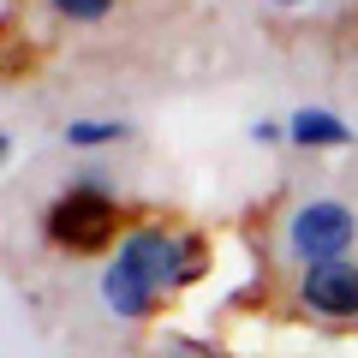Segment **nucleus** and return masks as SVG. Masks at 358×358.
Masks as SVG:
<instances>
[{
  "label": "nucleus",
  "mask_w": 358,
  "mask_h": 358,
  "mask_svg": "<svg viewBox=\"0 0 358 358\" xmlns=\"http://www.w3.org/2000/svg\"><path fill=\"white\" fill-rule=\"evenodd\" d=\"M245 138H251L257 150H275V143H287V120H251Z\"/></svg>",
  "instance_id": "nucleus-9"
},
{
  "label": "nucleus",
  "mask_w": 358,
  "mask_h": 358,
  "mask_svg": "<svg viewBox=\"0 0 358 358\" xmlns=\"http://www.w3.org/2000/svg\"><path fill=\"white\" fill-rule=\"evenodd\" d=\"M293 310H305L317 322H358V257L299 268L293 275Z\"/></svg>",
  "instance_id": "nucleus-4"
},
{
  "label": "nucleus",
  "mask_w": 358,
  "mask_h": 358,
  "mask_svg": "<svg viewBox=\"0 0 358 358\" xmlns=\"http://www.w3.org/2000/svg\"><path fill=\"white\" fill-rule=\"evenodd\" d=\"M126 209H120L114 192H78L66 185L48 209H42V239L54 251H72V257H90V251H108V245L126 239Z\"/></svg>",
  "instance_id": "nucleus-3"
},
{
  "label": "nucleus",
  "mask_w": 358,
  "mask_h": 358,
  "mask_svg": "<svg viewBox=\"0 0 358 358\" xmlns=\"http://www.w3.org/2000/svg\"><path fill=\"white\" fill-rule=\"evenodd\" d=\"M275 251L293 268L346 263L358 251V209L341 203V197H299L275 227Z\"/></svg>",
  "instance_id": "nucleus-2"
},
{
  "label": "nucleus",
  "mask_w": 358,
  "mask_h": 358,
  "mask_svg": "<svg viewBox=\"0 0 358 358\" xmlns=\"http://www.w3.org/2000/svg\"><path fill=\"white\" fill-rule=\"evenodd\" d=\"M96 293H102L108 317H120V322H150L155 310H162V293H155L143 275H131L126 263H114V257H108V268H102V281H96Z\"/></svg>",
  "instance_id": "nucleus-5"
},
{
  "label": "nucleus",
  "mask_w": 358,
  "mask_h": 358,
  "mask_svg": "<svg viewBox=\"0 0 358 358\" xmlns=\"http://www.w3.org/2000/svg\"><path fill=\"white\" fill-rule=\"evenodd\" d=\"M66 150H108V143H126L131 126L126 120H66Z\"/></svg>",
  "instance_id": "nucleus-7"
},
{
  "label": "nucleus",
  "mask_w": 358,
  "mask_h": 358,
  "mask_svg": "<svg viewBox=\"0 0 358 358\" xmlns=\"http://www.w3.org/2000/svg\"><path fill=\"white\" fill-rule=\"evenodd\" d=\"M42 6H48L60 24H102L120 0H42Z\"/></svg>",
  "instance_id": "nucleus-8"
},
{
  "label": "nucleus",
  "mask_w": 358,
  "mask_h": 358,
  "mask_svg": "<svg viewBox=\"0 0 358 358\" xmlns=\"http://www.w3.org/2000/svg\"><path fill=\"white\" fill-rule=\"evenodd\" d=\"M287 143L293 150H346V143H358V131L346 126L341 114H329V108H299V114H287Z\"/></svg>",
  "instance_id": "nucleus-6"
},
{
  "label": "nucleus",
  "mask_w": 358,
  "mask_h": 358,
  "mask_svg": "<svg viewBox=\"0 0 358 358\" xmlns=\"http://www.w3.org/2000/svg\"><path fill=\"white\" fill-rule=\"evenodd\" d=\"M114 263H126L131 275H143L167 299V293H185L192 281H203L209 245L192 227H179V221H131L126 239L114 245Z\"/></svg>",
  "instance_id": "nucleus-1"
},
{
  "label": "nucleus",
  "mask_w": 358,
  "mask_h": 358,
  "mask_svg": "<svg viewBox=\"0 0 358 358\" xmlns=\"http://www.w3.org/2000/svg\"><path fill=\"white\" fill-rule=\"evenodd\" d=\"M268 6H281V13H299V6H310V0H268Z\"/></svg>",
  "instance_id": "nucleus-10"
}]
</instances>
